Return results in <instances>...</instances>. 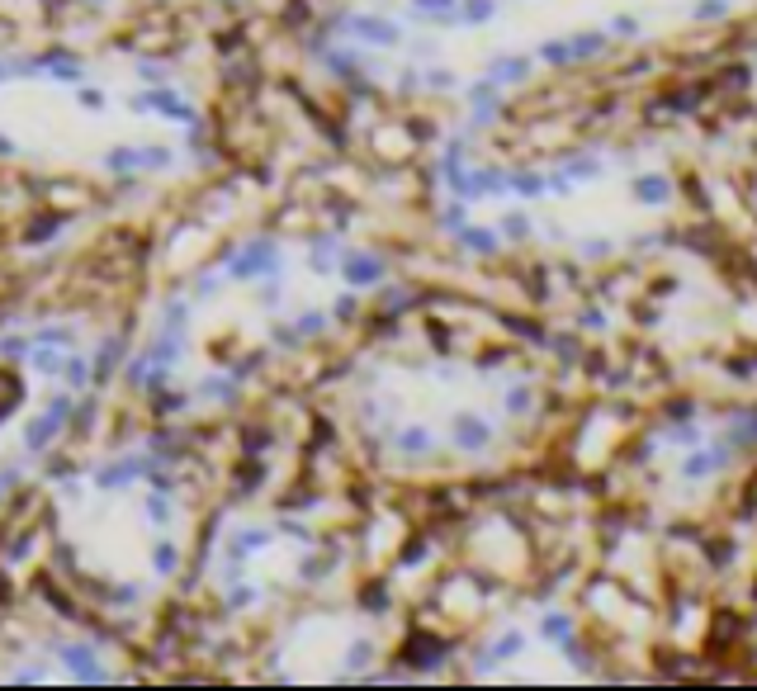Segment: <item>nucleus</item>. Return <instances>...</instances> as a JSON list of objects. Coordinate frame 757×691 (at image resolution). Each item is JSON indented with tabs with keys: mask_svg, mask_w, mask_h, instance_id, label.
<instances>
[{
	"mask_svg": "<svg viewBox=\"0 0 757 691\" xmlns=\"http://www.w3.org/2000/svg\"><path fill=\"white\" fill-rule=\"evenodd\" d=\"M384 260L336 233L246 227L157 294L128 355V384L161 426H204L251 407L355 322Z\"/></svg>",
	"mask_w": 757,
	"mask_h": 691,
	"instance_id": "f257e3e1",
	"label": "nucleus"
},
{
	"mask_svg": "<svg viewBox=\"0 0 757 691\" xmlns=\"http://www.w3.org/2000/svg\"><path fill=\"white\" fill-rule=\"evenodd\" d=\"M53 554L67 583L109 616H142L194 578L204 483L180 446L138 431L53 479Z\"/></svg>",
	"mask_w": 757,
	"mask_h": 691,
	"instance_id": "f03ea898",
	"label": "nucleus"
},
{
	"mask_svg": "<svg viewBox=\"0 0 757 691\" xmlns=\"http://www.w3.org/2000/svg\"><path fill=\"white\" fill-rule=\"evenodd\" d=\"M100 374L105 327L90 312H0V512L67 455Z\"/></svg>",
	"mask_w": 757,
	"mask_h": 691,
	"instance_id": "7ed1b4c3",
	"label": "nucleus"
},
{
	"mask_svg": "<svg viewBox=\"0 0 757 691\" xmlns=\"http://www.w3.org/2000/svg\"><path fill=\"white\" fill-rule=\"evenodd\" d=\"M123 658L72 625H5L0 630V682H114Z\"/></svg>",
	"mask_w": 757,
	"mask_h": 691,
	"instance_id": "20e7f679",
	"label": "nucleus"
},
{
	"mask_svg": "<svg viewBox=\"0 0 757 691\" xmlns=\"http://www.w3.org/2000/svg\"><path fill=\"white\" fill-rule=\"evenodd\" d=\"M90 5H123V10H138V5H157V10H246L251 0H90Z\"/></svg>",
	"mask_w": 757,
	"mask_h": 691,
	"instance_id": "39448f33",
	"label": "nucleus"
},
{
	"mask_svg": "<svg viewBox=\"0 0 757 691\" xmlns=\"http://www.w3.org/2000/svg\"><path fill=\"white\" fill-rule=\"evenodd\" d=\"M668 194H672V185L663 175H639L634 180V200L639 204H668Z\"/></svg>",
	"mask_w": 757,
	"mask_h": 691,
	"instance_id": "423d86ee",
	"label": "nucleus"
},
{
	"mask_svg": "<svg viewBox=\"0 0 757 691\" xmlns=\"http://www.w3.org/2000/svg\"><path fill=\"white\" fill-rule=\"evenodd\" d=\"M601 47H606V38H601V34H578V38H568V57L578 62V57L601 53Z\"/></svg>",
	"mask_w": 757,
	"mask_h": 691,
	"instance_id": "0eeeda50",
	"label": "nucleus"
},
{
	"mask_svg": "<svg viewBox=\"0 0 757 691\" xmlns=\"http://www.w3.org/2000/svg\"><path fill=\"white\" fill-rule=\"evenodd\" d=\"M573 620L568 616H545V639H568Z\"/></svg>",
	"mask_w": 757,
	"mask_h": 691,
	"instance_id": "6e6552de",
	"label": "nucleus"
},
{
	"mask_svg": "<svg viewBox=\"0 0 757 691\" xmlns=\"http://www.w3.org/2000/svg\"><path fill=\"white\" fill-rule=\"evenodd\" d=\"M724 10H729V0H701V5H696V20H719Z\"/></svg>",
	"mask_w": 757,
	"mask_h": 691,
	"instance_id": "1a4fd4ad",
	"label": "nucleus"
},
{
	"mask_svg": "<svg viewBox=\"0 0 757 691\" xmlns=\"http://www.w3.org/2000/svg\"><path fill=\"white\" fill-rule=\"evenodd\" d=\"M568 175H601V166H597L591 157H578V161L568 166Z\"/></svg>",
	"mask_w": 757,
	"mask_h": 691,
	"instance_id": "9d476101",
	"label": "nucleus"
},
{
	"mask_svg": "<svg viewBox=\"0 0 757 691\" xmlns=\"http://www.w3.org/2000/svg\"><path fill=\"white\" fill-rule=\"evenodd\" d=\"M611 29H616V34H620V38H630V34H634V29H639V24H634V20H625V14H620V20H616Z\"/></svg>",
	"mask_w": 757,
	"mask_h": 691,
	"instance_id": "9b49d317",
	"label": "nucleus"
}]
</instances>
